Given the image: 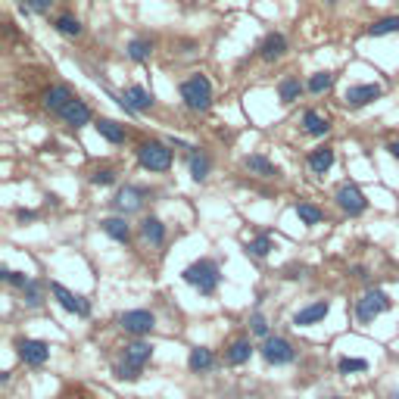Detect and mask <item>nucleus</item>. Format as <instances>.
<instances>
[{
	"instance_id": "nucleus-4",
	"label": "nucleus",
	"mask_w": 399,
	"mask_h": 399,
	"mask_svg": "<svg viewBox=\"0 0 399 399\" xmlns=\"http://www.w3.org/2000/svg\"><path fill=\"white\" fill-rule=\"evenodd\" d=\"M393 303H390V296L384 293V290H377V287H372V290H365L362 293V300L355 303V318H359L362 324H372L377 315H384Z\"/></svg>"
},
{
	"instance_id": "nucleus-13",
	"label": "nucleus",
	"mask_w": 399,
	"mask_h": 399,
	"mask_svg": "<svg viewBox=\"0 0 399 399\" xmlns=\"http://www.w3.org/2000/svg\"><path fill=\"white\" fill-rule=\"evenodd\" d=\"M381 84H353V88H346L343 94V103L350 106V110H362V106H368L372 100L381 97Z\"/></svg>"
},
{
	"instance_id": "nucleus-15",
	"label": "nucleus",
	"mask_w": 399,
	"mask_h": 399,
	"mask_svg": "<svg viewBox=\"0 0 399 399\" xmlns=\"http://www.w3.org/2000/svg\"><path fill=\"white\" fill-rule=\"evenodd\" d=\"M60 119L66 122L69 128H84V125H91V119H94V110L88 103H84V100H72V103L66 106V110L60 113Z\"/></svg>"
},
{
	"instance_id": "nucleus-33",
	"label": "nucleus",
	"mask_w": 399,
	"mask_h": 399,
	"mask_svg": "<svg viewBox=\"0 0 399 399\" xmlns=\"http://www.w3.org/2000/svg\"><path fill=\"white\" fill-rule=\"evenodd\" d=\"M334 82H337V75H334V72H315V75L306 82V91L309 94H324V91L334 88Z\"/></svg>"
},
{
	"instance_id": "nucleus-5",
	"label": "nucleus",
	"mask_w": 399,
	"mask_h": 399,
	"mask_svg": "<svg viewBox=\"0 0 399 399\" xmlns=\"http://www.w3.org/2000/svg\"><path fill=\"white\" fill-rule=\"evenodd\" d=\"M259 353H262V359L268 362V365H274V368H281V365H290V362L296 359V350L290 346V340L287 337H265L262 340V346H259Z\"/></svg>"
},
{
	"instance_id": "nucleus-27",
	"label": "nucleus",
	"mask_w": 399,
	"mask_h": 399,
	"mask_svg": "<svg viewBox=\"0 0 399 399\" xmlns=\"http://www.w3.org/2000/svg\"><path fill=\"white\" fill-rule=\"evenodd\" d=\"M300 94H303V82L296 75H284L281 78V84H278V97H281V103H293V100H300Z\"/></svg>"
},
{
	"instance_id": "nucleus-22",
	"label": "nucleus",
	"mask_w": 399,
	"mask_h": 399,
	"mask_svg": "<svg viewBox=\"0 0 399 399\" xmlns=\"http://www.w3.org/2000/svg\"><path fill=\"white\" fill-rule=\"evenodd\" d=\"M187 368H191L194 374L213 372V368H215V355H213V350H206V346H194L191 355H187Z\"/></svg>"
},
{
	"instance_id": "nucleus-34",
	"label": "nucleus",
	"mask_w": 399,
	"mask_h": 399,
	"mask_svg": "<svg viewBox=\"0 0 399 399\" xmlns=\"http://www.w3.org/2000/svg\"><path fill=\"white\" fill-rule=\"evenodd\" d=\"M368 34H372V38H387V34H399V16H384V19H377V23L368 28Z\"/></svg>"
},
{
	"instance_id": "nucleus-26",
	"label": "nucleus",
	"mask_w": 399,
	"mask_h": 399,
	"mask_svg": "<svg viewBox=\"0 0 399 399\" xmlns=\"http://www.w3.org/2000/svg\"><path fill=\"white\" fill-rule=\"evenodd\" d=\"M125 53L132 63H147L150 56H153V41L150 38H132L125 47Z\"/></svg>"
},
{
	"instance_id": "nucleus-28",
	"label": "nucleus",
	"mask_w": 399,
	"mask_h": 399,
	"mask_svg": "<svg viewBox=\"0 0 399 399\" xmlns=\"http://www.w3.org/2000/svg\"><path fill=\"white\" fill-rule=\"evenodd\" d=\"M209 172H213V159L209 153H191V178L203 184V181L209 178Z\"/></svg>"
},
{
	"instance_id": "nucleus-35",
	"label": "nucleus",
	"mask_w": 399,
	"mask_h": 399,
	"mask_svg": "<svg viewBox=\"0 0 399 399\" xmlns=\"http://www.w3.org/2000/svg\"><path fill=\"white\" fill-rule=\"evenodd\" d=\"M337 372H340V374H355V372H368V362H365V359H350V355H343V359L337 362Z\"/></svg>"
},
{
	"instance_id": "nucleus-32",
	"label": "nucleus",
	"mask_w": 399,
	"mask_h": 399,
	"mask_svg": "<svg viewBox=\"0 0 399 399\" xmlns=\"http://www.w3.org/2000/svg\"><path fill=\"white\" fill-rule=\"evenodd\" d=\"M293 213L300 215V222L303 224H309V228H315V224H322V219H324V213L318 206H312V203H296L293 206Z\"/></svg>"
},
{
	"instance_id": "nucleus-25",
	"label": "nucleus",
	"mask_w": 399,
	"mask_h": 399,
	"mask_svg": "<svg viewBox=\"0 0 399 399\" xmlns=\"http://www.w3.org/2000/svg\"><path fill=\"white\" fill-rule=\"evenodd\" d=\"M94 128H97V134L110 144H125V137H128L125 125H119V122H113V119H97Z\"/></svg>"
},
{
	"instance_id": "nucleus-14",
	"label": "nucleus",
	"mask_w": 399,
	"mask_h": 399,
	"mask_svg": "<svg viewBox=\"0 0 399 399\" xmlns=\"http://www.w3.org/2000/svg\"><path fill=\"white\" fill-rule=\"evenodd\" d=\"M41 100H44V110H47V113H56V115H60V113L72 103V100H75V94H72L69 84H50Z\"/></svg>"
},
{
	"instance_id": "nucleus-40",
	"label": "nucleus",
	"mask_w": 399,
	"mask_h": 399,
	"mask_svg": "<svg viewBox=\"0 0 399 399\" xmlns=\"http://www.w3.org/2000/svg\"><path fill=\"white\" fill-rule=\"evenodd\" d=\"M113 374L119 377V381H137V377H141V372H137V368H128V365H122V362L113 368Z\"/></svg>"
},
{
	"instance_id": "nucleus-42",
	"label": "nucleus",
	"mask_w": 399,
	"mask_h": 399,
	"mask_svg": "<svg viewBox=\"0 0 399 399\" xmlns=\"http://www.w3.org/2000/svg\"><path fill=\"white\" fill-rule=\"evenodd\" d=\"M387 150H390V156H393V159H399V141H390Z\"/></svg>"
},
{
	"instance_id": "nucleus-16",
	"label": "nucleus",
	"mask_w": 399,
	"mask_h": 399,
	"mask_svg": "<svg viewBox=\"0 0 399 399\" xmlns=\"http://www.w3.org/2000/svg\"><path fill=\"white\" fill-rule=\"evenodd\" d=\"M331 312V303L328 300H315V303H309V306H303L300 312L293 315V324L296 328H309V324H318V322H324V315Z\"/></svg>"
},
{
	"instance_id": "nucleus-6",
	"label": "nucleus",
	"mask_w": 399,
	"mask_h": 399,
	"mask_svg": "<svg viewBox=\"0 0 399 399\" xmlns=\"http://www.w3.org/2000/svg\"><path fill=\"white\" fill-rule=\"evenodd\" d=\"M115 103H119L128 115H137V113H150V110H153L156 100H153V94L144 88V84H128L125 94L115 97Z\"/></svg>"
},
{
	"instance_id": "nucleus-17",
	"label": "nucleus",
	"mask_w": 399,
	"mask_h": 399,
	"mask_svg": "<svg viewBox=\"0 0 399 399\" xmlns=\"http://www.w3.org/2000/svg\"><path fill=\"white\" fill-rule=\"evenodd\" d=\"M287 53V38L281 32H272V34H265V41L259 44V56H262L265 63H274V60H281V56Z\"/></svg>"
},
{
	"instance_id": "nucleus-2",
	"label": "nucleus",
	"mask_w": 399,
	"mask_h": 399,
	"mask_svg": "<svg viewBox=\"0 0 399 399\" xmlns=\"http://www.w3.org/2000/svg\"><path fill=\"white\" fill-rule=\"evenodd\" d=\"M181 100H184L187 110L206 113L209 106H213V82H209L206 75H200V72L187 75L184 82H181Z\"/></svg>"
},
{
	"instance_id": "nucleus-10",
	"label": "nucleus",
	"mask_w": 399,
	"mask_h": 399,
	"mask_svg": "<svg viewBox=\"0 0 399 399\" xmlns=\"http://www.w3.org/2000/svg\"><path fill=\"white\" fill-rule=\"evenodd\" d=\"M334 200H337V206L343 209L346 215H362V213H365V209H368L365 194H362L355 184H350V181L337 187V194H334Z\"/></svg>"
},
{
	"instance_id": "nucleus-24",
	"label": "nucleus",
	"mask_w": 399,
	"mask_h": 399,
	"mask_svg": "<svg viewBox=\"0 0 399 399\" xmlns=\"http://www.w3.org/2000/svg\"><path fill=\"white\" fill-rule=\"evenodd\" d=\"M141 237L147 241L150 246H163L165 243V224L156 219V215H147L141 222Z\"/></svg>"
},
{
	"instance_id": "nucleus-1",
	"label": "nucleus",
	"mask_w": 399,
	"mask_h": 399,
	"mask_svg": "<svg viewBox=\"0 0 399 399\" xmlns=\"http://www.w3.org/2000/svg\"><path fill=\"white\" fill-rule=\"evenodd\" d=\"M181 278H184L191 287H197L203 296H213L222 284V268L215 259H197V262H191L184 272H181Z\"/></svg>"
},
{
	"instance_id": "nucleus-38",
	"label": "nucleus",
	"mask_w": 399,
	"mask_h": 399,
	"mask_svg": "<svg viewBox=\"0 0 399 399\" xmlns=\"http://www.w3.org/2000/svg\"><path fill=\"white\" fill-rule=\"evenodd\" d=\"M250 331L253 334H256V337H272V334H268V322H265V315H262V312H253V315H250Z\"/></svg>"
},
{
	"instance_id": "nucleus-29",
	"label": "nucleus",
	"mask_w": 399,
	"mask_h": 399,
	"mask_svg": "<svg viewBox=\"0 0 399 399\" xmlns=\"http://www.w3.org/2000/svg\"><path fill=\"white\" fill-rule=\"evenodd\" d=\"M23 303L28 309H38V306H44V284L41 281H28V284L23 287Z\"/></svg>"
},
{
	"instance_id": "nucleus-11",
	"label": "nucleus",
	"mask_w": 399,
	"mask_h": 399,
	"mask_svg": "<svg viewBox=\"0 0 399 399\" xmlns=\"http://www.w3.org/2000/svg\"><path fill=\"white\" fill-rule=\"evenodd\" d=\"M16 350H19V359H23L25 365H32V368H41L50 359V346L44 343V340L23 337V340H16Z\"/></svg>"
},
{
	"instance_id": "nucleus-12",
	"label": "nucleus",
	"mask_w": 399,
	"mask_h": 399,
	"mask_svg": "<svg viewBox=\"0 0 399 399\" xmlns=\"http://www.w3.org/2000/svg\"><path fill=\"white\" fill-rule=\"evenodd\" d=\"M150 359H153V343H147L144 337L125 343V350H122V365L137 368V372H144V365H147Z\"/></svg>"
},
{
	"instance_id": "nucleus-20",
	"label": "nucleus",
	"mask_w": 399,
	"mask_h": 399,
	"mask_svg": "<svg viewBox=\"0 0 399 399\" xmlns=\"http://www.w3.org/2000/svg\"><path fill=\"white\" fill-rule=\"evenodd\" d=\"M303 132L312 134V137H324L331 132V119L328 115H322L318 110H306L303 113Z\"/></svg>"
},
{
	"instance_id": "nucleus-37",
	"label": "nucleus",
	"mask_w": 399,
	"mask_h": 399,
	"mask_svg": "<svg viewBox=\"0 0 399 399\" xmlns=\"http://www.w3.org/2000/svg\"><path fill=\"white\" fill-rule=\"evenodd\" d=\"M115 169H110V165H106V169H97L91 175V184H97V187H110V184H115Z\"/></svg>"
},
{
	"instance_id": "nucleus-30",
	"label": "nucleus",
	"mask_w": 399,
	"mask_h": 399,
	"mask_svg": "<svg viewBox=\"0 0 399 399\" xmlns=\"http://www.w3.org/2000/svg\"><path fill=\"white\" fill-rule=\"evenodd\" d=\"M53 28L63 34V38H78V34L84 32V25H82V19H75V16H56V23H53Z\"/></svg>"
},
{
	"instance_id": "nucleus-41",
	"label": "nucleus",
	"mask_w": 399,
	"mask_h": 399,
	"mask_svg": "<svg viewBox=\"0 0 399 399\" xmlns=\"http://www.w3.org/2000/svg\"><path fill=\"white\" fill-rule=\"evenodd\" d=\"M16 219L19 222H34L38 219V213H32V209H16Z\"/></svg>"
},
{
	"instance_id": "nucleus-18",
	"label": "nucleus",
	"mask_w": 399,
	"mask_h": 399,
	"mask_svg": "<svg viewBox=\"0 0 399 399\" xmlns=\"http://www.w3.org/2000/svg\"><path fill=\"white\" fill-rule=\"evenodd\" d=\"M100 228H103V234H110L113 241H119V243L132 241V224H128L125 215H110V219L100 222Z\"/></svg>"
},
{
	"instance_id": "nucleus-21",
	"label": "nucleus",
	"mask_w": 399,
	"mask_h": 399,
	"mask_svg": "<svg viewBox=\"0 0 399 399\" xmlns=\"http://www.w3.org/2000/svg\"><path fill=\"white\" fill-rule=\"evenodd\" d=\"M250 355H253V343H250V337H237L234 343L228 346V350H224V362H228V365H246V362H250Z\"/></svg>"
},
{
	"instance_id": "nucleus-44",
	"label": "nucleus",
	"mask_w": 399,
	"mask_h": 399,
	"mask_svg": "<svg viewBox=\"0 0 399 399\" xmlns=\"http://www.w3.org/2000/svg\"><path fill=\"white\" fill-rule=\"evenodd\" d=\"M331 399H343V396H331Z\"/></svg>"
},
{
	"instance_id": "nucleus-31",
	"label": "nucleus",
	"mask_w": 399,
	"mask_h": 399,
	"mask_svg": "<svg viewBox=\"0 0 399 399\" xmlns=\"http://www.w3.org/2000/svg\"><path fill=\"white\" fill-rule=\"evenodd\" d=\"M272 250H274V241L268 234H256V237H250V241H246V253H250V256H256V259H265Z\"/></svg>"
},
{
	"instance_id": "nucleus-39",
	"label": "nucleus",
	"mask_w": 399,
	"mask_h": 399,
	"mask_svg": "<svg viewBox=\"0 0 399 399\" xmlns=\"http://www.w3.org/2000/svg\"><path fill=\"white\" fill-rule=\"evenodd\" d=\"M25 4V10H32V13H38V16H44V13H50V6L56 4V0H23Z\"/></svg>"
},
{
	"instance_id": "nucleus-7",
	"label": "nucleus",
	"mask_w": 399,
	"mask_h": 399,
	"mask_svg": "<svg viewBox=\"0 0 399 399\" xmlns=\"http://www.w3.org/2000/svg\"><path fill=\"white\" fill-rule=\"evenodd\" d=\"M119 328L125 334H134V337H147V334L156 328V315L150 309L122 312V315H119Z\"/></svg>"
},
{
	"instance_id": "nucleus-36",
	"label": "nucleus",
	"mask_w": 399,
	"mask_h": 399,
	"mask_svg": "<svg viewBox=\"0 0 399 399\" xmlns=\"http://www.w3.org/2000/svg\"><path fill=\"white\" fill-rule=\"evenodd\" d=\"M0 278H4L6 281V284H10V287H19V290H23L25 284H28V281H32V278H28V274L25 272H13V268H0Z\"/></svg>"
},
{
	"instance_id": "nucleus-19",
	"label": "nucleus",
	"mask_w": 399,
	"mask_h": 399,
	"mask_svg": "<svg viewBox=\"0 0 399 399\" xmlns=\"http://www.w3.org/2000/svg\"><path fill=\"white\" fill-rule=\"evenodd\" d=\"M334 159H337V153H334V147H318V150H312V153H309L306 165H309L312 175H324V172H331Z\"/></svg>"
},
{
	"instance_id": "nucleus-3",
	"label": "nucleus",
	"mask_w": 399,
	"mask_h": 399,
	"mask_svg": "<svg viewBox=\"0 0 399 399\" xmlns=\"http://www.w3.org/2000/svg\"><path fill=\"white\" fill-rule=\"evenodd\" d=\"M137 163H141V169H147V172H169L172 169L169 144H159V141L141 144V147H137Z\"/></svg>"
},
{
	"instance_id": "nucleus-23",
	"label": "nucleus",
	"mask_w": 399,
	"mask_h": 399,
	"mask_svg": "<svg viewBox=\"0 0 399 399\" xmlns=\"http://www.w3.org/2000/svg\"><path fill=\"white\" fill-rule=\"evenodd\" d=\"M243 165H246V172H250V175H259V178H278V175H281L278 165L268 163V159H265L262 153L246 156V159H243Z\"/></svg>"
},
{
	"instance_id": "nucleus-45",
	"label": "nucleus",
	"mask_w": 399,
	"mask_h": 399,
	"mask_svg": "<svg viewBox=\"0 0 399 399\" xmlns=\"http://www.w3.org/2000/svg\"><path fill=\"white\" fill-rule=\"evenodd\" d=\"M328 4H337V0H328Z\"/></svg>"
},
{
	"instance_id": "nucleus-9",
	"label": "nucleus",
	"mask_w": 399,
	"mask_h": 399,
	"mask_svg": "<svg viewBox=\"0 0 399 399\" xmlns=\"http://www.w3.org/2000/svg\"><path fill=\"white\" fill-rule=\"evenodd\" d=\"M150 197L147 187H137V184H125L119 194L113 197V206L119 215H132L137 209H144V200Z\"/></svg>"
},
{
	"instance_id": "nucleus-43",
	"label": "nucleus",
	"mask_w": 399,
	"mask_h": 399,
	"mask_svg": "<svg viewBox=\"0 0 399 399\" xmlns=\"http://www.w3.org/2000/svg\"><path fill=\"white\" fill-rule=\"evenodd\" d=\"M390 399H399V393H393V396H390Z\"/></svg>"
},
{
	"instance_id": "nucleus-8",
	"label": "nucleus",
	"mask_w": 399,
	"mask_h": 399,
	"mask_svg": "<svg viewBox=\"0 0 399 399\" xmlns=\"http://www.w3.org/2000/svg\"><path fill=\"white\" fill-rule=\"evenodd\" d=\"M50 293L56 296V303H60V306L66 309L69 315H78V318H88L91 315V303L84 300L82 293H72L69 287H63L60 281H50Z\"/></svg>"
}]
</instances>
